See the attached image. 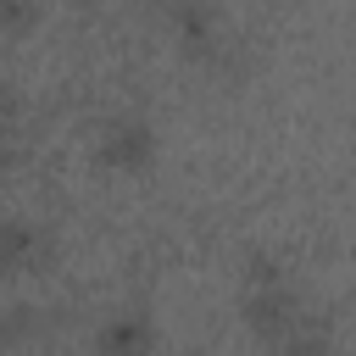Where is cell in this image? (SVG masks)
I'll return each instance as SVG.
<instances>
[{
	"label": "cell",
	"instance_id": "obj_1",
	"mask_svg": "<svg viewBox=\"0 0 356 356\" xmlns=\"http://www.w3.org/2000/svg\"><path fill=\"white\" fill-rule=\"evenodd\" d=\"M106 350H111V356H139V350H145V328H139V323H117V328L106 334Z\"/></svg>",
	"mask_w": 356,
	"mask_h": 356
},
{
	"label": "cell",
	"instance_id": "obj_2",
	"mask_svg": "<svg viewBox=\"0 0 356 356\" xmlns=\"http://www.w3.org/2000/svg\"><path fill=\"white\" fill-rule=\"evenodd\" d=\"M289 356H323V339H306V334H300V339L289 345Z\"/></svg>",
	"mask_w": 356,
	"mask_h": 356
}]
</instances>
